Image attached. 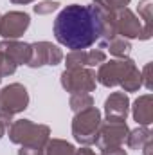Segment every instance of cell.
<instances>
[{
  "instance_id": "cell-18",
  "label": "cell",
  "mask_w": 153,
  "mask_h": 155,
  "mask_svg": "<svg viewBox=\"0 0 153 155\" xmlns=\"http://www.w3.org/2000/svg\"><path fill=\"white\" fill-rule=\"evenodd\" d=\"M151 9H153V0H141L139 2V18L144 25V31L148 35H153L151 27Z\"/></svg>"
},
{
  "instance_id": "cell-28",
  "label": "cell",
  "mask_w": 153,
  "mask_h": 155,
  "mask_svg": "<svg viewBox=\"0 0 153 155\" xmlns=\"http://www.w3.org/2000/svg\"><path fill=\"white\" fill-rule=\"evenodd\" d=\"M76 155H97V153H96V152H92L90 148H86V146H85V148H81V150H76Z\"/></svg>"
},
{
  "instance_id": "cell-5",
  "label": "cell",
  "mask_w": 153,
  "mask_h": 155,
  "mask_svg": "<svg viewBox=\"0 0 153 155\" xmlns=\"http://www.w3.org/2000/svg\"><path fill=\"white\" fill-rule=\"evenodd\" d=\"M60 83L70 94H90L96 90V72L90 67L65 69L60 76Z\"/></svg>"
},
{
  "instance_id": "cell-29",
  "label": "cell",
  "mask_w": 153,
  "mask_h": 155,
  "mask_svg": "<svg viewBox=\"0 0 153 155\" xmlns=\"http://www.w3.org/2000/svg\"><path fill=\"white\" fill-rule=\"evenodd\" d=\"M5 132H7V126H5V124H2V123H0V139H2V137H4V135H5Z\"/></svg>"
},
{
  "instance_id": "cell-15",
  "label": "cell",
  "mask_w": 153,
  "mask_h": 155,
  "mask_svg": "<svg viewBox=\"0 0 153 155\" xmlns=\"http://www.w3.org/2000/svg\"><path fill=\"white\" fill-rule=\"evenodd\" d=\"M41 155H76V148L63 139H49Z\"/></svg>"
},
{
  "instance_id": "cell-33",
  "label": "cell",
  "mask_w": 153,
  "mask_h": 155,
  "mask_svg": "<svg viewBox=\"0 0 153 155\" xmlns=\"http://www.w3.org/2000/svg\"><path fill=\"white\" fill-rule=\"evenodd\" d=\"M0 79H2V78H0Z\"/></svg>"
},
{
  "instance_id": "cell-9",
  "label": "cell",
  "mask_w": 153,
  "mask_h": 155,
  "mask_svg": "<svg viewBox=\"0 0 153 155\" xmlns=\"http://www.w3.org/2000/svg\"><path fill=\"white\" fill-rule=\"evenodd\" d=\"M128 124L122 119H106L101 123L99 128V139L97 146L106 148V146H122V143L128 137Z\"/></svg>"
},
{
  "instance_id": "cell-31",
  "label": "cell",
  "mask_w": 153,
  "mask_h": 155,
  "mask_svg": "<svg viewBox=\"0 0 153 155\" xmlns=\"http://www.w3.org/2000/svg\"><path fill=\"white\" fill-rule=\"evenodd\" d=\"M0 60H2V52H0Z\"/></svg>"
},
{
  "instance_id": "cell-13",
  "label": "cell",
  "mask_w": 153,
  "mask_h": 155,
  "mask_svg": "<svg viewBox=\"0 0 153 155\" xmlns=\"http://www.w3.org/2000/svg\"><path fill=\"white\" fill-rule=\"evenodd\" d=\"M130 112V99L124 92H114L105 101V116L106 119H122L126 121Z\"/></svg>"
},
{
  "instance_id": "cell-2",
  "label": "cell",
  "mask_w": 153,
  "mask_h": 155,
  "mask_svg": "<svg viewBox=\"0 0 153 155\" xmlns=\"http://www.w3.org/2000/svg\"><path fill=\"white\" fill-rule=\"evenodd\" d=\"M9 141L20 146H31L43 150L47 141L50 139V128L47 124H36L31 119H18L13 121L7 128Z\"/></svg>"
},
{
  "instance_id": "cell-17",
  "label": "cell",
  "mask_w": 153,
  "mask_h": 155,
  "mask_svg": "<svg viewBox=\"0 0 153 155\" xmlns=\"http://www.w3.org/2000/svg\"><path fill=\"white\" fill-rule=\"evenodd\" d=\"M151 137V130L148 126H139L132 132H128V137H126V144L132 148V150H141L142 144Z\"/></svg>"
},
{
  "instance_id": "cell-21",
  "label": "cell",
  "mask_w": 153,
  "mask_h": 155,
  "mask_svg": "<svg viewBox=\"0 0 153 155\" xmlns=\"http://www.w3.org/2000/svg\"><path fill=\"white\" fill-rule=\"evenodd\" d=\"M16 67H18V65H16L11 58H7V56L2 52V60H0V78H5V76L15 74Z\"/></svg>"
},
{
  "instance_id": "cell-6",
  "label": "cell",
  "mask_w": 153,
  "mask_h": 155,
  "mask_svg": "<svg viewBox=\"0 0 153 155\" xmlns=\"http://www.w3.org/2000/svg\"><path fill=\"white\" fill-rule=\"evenodd\" d=\"M27 107H29V92L22 83H11L0 90V112L15 116L24 112Z\"/></svg>"
},
{
  "instance_id": "cell-3",
  "label": "cell",
  "mask_w": 153,
  "mask_h": 155,
  "mask_svg": "<svg viewBox=\"0 0 153 155\" xmlns=\"http://www.w3.org/2000/svg\"><path fill=\"white\" fill-rule=\"evenodd\" d=\"M101 123H103V117H101L99 108H96V107H88L81 112H76V116L72 119L74 139L83 146L97 144Z\"/></svg>"
},
{
  "instance_id": "cell-24",
  "label": "cell",
  "mask_w": 153,
  "mask_h": 155,
  "mask_svg": "<svg viewBox=\"0 0 153 155\" xmlns=\"http://www.w3.org/2000/svg\"><path fill=\"white\" fill-rule=\"evenodd\" d=\"M141 79H142V85H144L148 90H151L153 88V83H151V63H146V67H144L142 72H141Z\"/></svg>"
},
{
  "instance_id": "cell-30",
  "label": "cell",
  "mask_w": 153,
  "mask_h": 155,
  "mask_svg": "<svg viewBox=\"0 0 153 155\" xmlns=\"http://www.w3.org/2000/svg\"><path fill=\"white\" fill-rule=\"evenodd\" d=\"M13 4H31V2H34V0H11Z\"/></svg>"
},
{
  "instance_id": "cell-32",
  "label": "cell",
  "mask_w": 153,
  "mask_h": 155,
  "mask_svg": "<svg viewBox=\"0 0 153 155\" xmlns=\"http://www.w3.org/2000/svg\"><path fill=\"white\" fill-rule=\"evenodd\" d=\"M0 18H2V15H0Z\"/></svg>"
},
{
  "instance_id": "cell-8",
  "label": "cell",
  "mask_w": 153,
  "mask_h": 155,
  "mask_svg": "<svg viewBox=\"0 0 153 155\" xmlns=\"http://www.w3.org/2000/svg\"><path fill=\"white\" fill-rule=\"evenodd\" d=\"M63 61V52L58 45H52L50 41H34L31 43V58L27 61V67L40 69L45 65H60Z\"/></svg>"
},
{
  "instance_id": "cell-23",
  "label": "cell",
  "mask_w": 153,
  "mask_h": 155,
  "mask_svg": "<svg viewBox=\"0 0 153 155\" xmlns=\"http://www.w3.org/2000/svg\"><path fill=\"white\" fill-rule=\"evenodd\" d=\"M103 2V5L108 9V11H112V13H119L121 9H124V7H128L130 5V0H101Z\"/></svg>"
},
{
  "instance_id": "cell-1",
  "label": "cell",
  "mask_w": 153,
  "mask_h": 155,
  "mask_svg": "<svg viewBox=\"0 0 153 155\" xmlns=\"http://www.w3.org/2000/svg\"><path fill=\"white\" fill-rule=\"evenodd\" d=\"M54 36L70 51H85L99 41L101 25L94 5L70 4L61 9L54 20Z\"/></svg>"
},
{
  "instance_id": "cell-10",
  "label": "cell",
  "mask_w": 153,
  "mask_h": 155,
  "mask_svg": "<svg viewBox=\"0 0 153 155\" xmlns=\"http://www.w3.org/2000/svg\"><path fill=\"white\" fill-rule=\"evenodd\" d=\"M31 24V18L24 11H9L0 18V36L4 40L20 38Z\"/></svg>"
},
{
  "instance_id": "cell-26",
  "label": "cell",
  "mask_w": 153,
  "mask_h": 155,
  "mask_svg": "<svg viewBox=\"0 0 153 155\" xmlns=\"http://www.w3.org/2000/svg\"><path fill=\"white\" fill-rule=\"evenodd\" d=\"M43 150H38V148H31V146H22L18 150V155H41Z\"/></svg>"
},
{
  "instance_id": "cell-14",
  "label": "cell",
  "mask_w": 153,
  "mask_h": 155,
  "mask_svg": "<svg viewBox=\"0 0 153 155\" xmlns=\"http://www.w3.org/2000/svg\"><path fill=\"white\" fill-rule=\"evenodd\" d=\"M132 116L139 123V126H150L153 123V96L144 94L133 101Z\"/></svg>"
},
{
  "instance_id": "cell-27",
  "label": "cell",
  "mask_w": 153,
  "mask_h": 155,
  "mask_svg": "<svg viewBox=\"0 0 153 155\" xmlns=\"http://www.w3.org/2000/svg\"><path fill=\"white\" fill-rule=\"evenodd\" d=\"M141 150L144 152V155H151V150H153V139H151V137L142 144V148H141Z\"/></svg>"
},
{
  "instance_id": "cell-22",
  "label": "cell",
  "mask_w": 153,
  "mask_h": 155,
  "mask_svg": "<svg viewBox=\"0 0 153 155\" xmlns=\"http://www.w3.org/2000/svg\"><path fill=\"white\" fill-rule=\"evenodd\" d=\"M58 2H52V0H43V2H40L34 5V13L36 15H50L52 11H56L58 9Z\"/></svg>"
},
{
  "instance_id": "cell-20",
  "label": "cell",
  "mask_w": 153,
  "mask_h": 155,
  "mask_svg": "<svg viewBox=\"0 0 153 155\" xmlns=\"http://www.w3.org/2000/svg\"><path fill=\"white\" fill-rule=\"evenodd\" d=\"M141 87H142L141 71H139V69H135V71L128 76V79L122 83V90H124V92H135V90H139Z\"/></svg>"
},
{
  "instance_id": "cell-11",
  "label": "cell",
  "mask_w": 153,
  "mask_h": 155,
  "mask_svg": "<svg viewBox=\"0 0 153 155\" xmlns=\"http://www.w3.org/2000/svg\"><path fill=\"white\" fill-rule=\"evenodd\" d=\"M67 69L77 67H96L106 61V54L103 49H92V51H70L67 56H63Z\"/></svg>"
},
{
  "instance_id": "cell-7",
  "label": "cell",
  "mask_w": 153,
  "mask_h": 155,
  "mask_svg": "<svg viewBox=\"0 0 153 155\" xmlns=\"http://www.w3.org/2000/svg\"><path fill=\"white\" fill-rule=\"evenodd\" d=\"M115 27H117V35L122 36L126 40H150L151 35H148L144 31V25L141 22V18L128 7L121 9L117 15H115Z\"/></svg>"
},
{
  "instance_id": "cell-12",
  "label": "cell",
  "mask_w": 153,
  "mask_h": 155,
  "mask_svg": "<svg viewBox=\"0 0 153 155\" xmlns=\"http://www.w3.org/2000/svg\"><path fill=\"white\" fill-rule=\"evenodd\" d=\"M0 52H4L7 58H11L16 65H27V61L31 58V43L18 41V40H2Z\"/></svg>"
},
{
  "instance_id": "cell-25",
  "label": "cell",
  "mask_w": 153,
  "mask_h": 155,
  "mask_svg": "<svg viewBox=\"0 0 153 155\" xmlns=\"http://www.w3.org/2000/svg\"><path fill=\"white\" fill-rule=\"evenodd\" d=\"M101 155H128L122 146H106L101 148Z\"/></svg>"
},
{
  "instance_id": "cell-4",
  "label": "cell",
  "mask_w": 153,
  "mask_h": 155,
  "mask_svg": "<svg viewBox=\"0 0 153 155\" xmlns=\"http://www.w3.org/2000/svg\"><path fill=\"white\" fill-rule=\"evenodd\" d=\"M137 69L135 61L132 58H115L110 61H103L99 65V71L96 74V81H99L103 87H122V83L128 76Z\"/></svg>"
},
{
  "instance_id": "cell-16",
  "label": "cell",
  "mask_w": 153,
  "mask_h": 155,
  "mask_svg": "<svg viewBox=\"0 0 153 155\" xmlns=\"http://www.w3.org/2000/svg\"><path fill=\"white\" fill-rule=\"evenodd\" d=\"M101 49H108L110 54L115 58H128V54L132 51V43H130V40L122 38V36H115L108 43H105Z\"/></svg>"
},
{
  "instance_id": "cell-19",
  "label": "cell",
  "mask_w": 153,
  "mask_h": 155,
  "mask_svg": "<svg viewBox=\"0 0 153 155\" xmlns=\"http://www.w3.org/2000/svg\"><path fill=\"white\" fill-rule=\"evenodd\" d=\"M69 105H70V110L76 114V112H81L88 107H94V97L90 94H72Z\"/></svg>"
}]
</instances>
